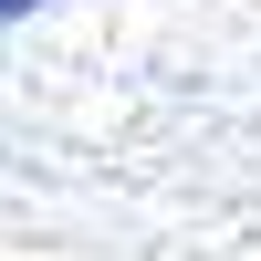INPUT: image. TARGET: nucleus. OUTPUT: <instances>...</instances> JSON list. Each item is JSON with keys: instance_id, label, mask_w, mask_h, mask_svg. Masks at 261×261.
<instances>
[{"instance_id": "obj_1", "label": "nucleus", "mask_w": 261, "mask_h": 261, "mask_svg": "<svg viewBox=\"0 0 261 261\" xmlns=\"http://www.w3.org/2000/svg\"><path fill=\"white\" fill-rule=\"evenodd\" d=\"M53 11V0H0V32H11V21H42Z\"/></svg>"}]
</instances>
